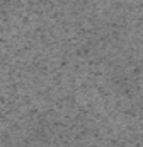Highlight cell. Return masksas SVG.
<instances>
[]
</instances>
